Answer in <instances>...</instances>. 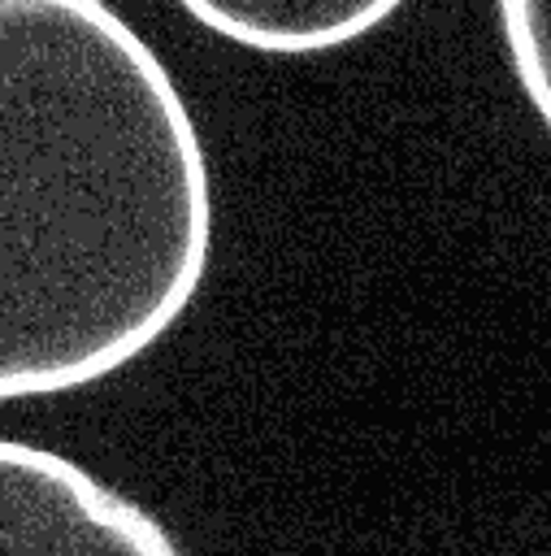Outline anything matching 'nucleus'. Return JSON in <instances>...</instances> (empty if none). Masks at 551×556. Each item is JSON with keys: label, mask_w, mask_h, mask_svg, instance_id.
Here are the masks:
<instances>
[{"label": "nucleus", "mask_w": 551, "mask_h": 556, "mask_svg": "<svg viewBox=\"0 0 551 556\" xmlns=\"http://www.w3.org/2000/svg\"><path fill=\"white\" fill-rule=\"evenodd\" d=\"M213 222L200 126L152 43L100 0H0V400L161 343Z\"/></svg>", "instance_id": "nucleus-1"}, {"label": "nucleus", "mask_w": 551, "mask_h": 556, "mask_svg": "<svg viewBox=\"0 0 551 556\" xmlns=\"http://www.w3.org/2000/svg\"><path fill=\"white\" fill-rule=\"evenodd\" d=\"M0 556H187L130 495L65 452L0 439Z\"/></svg>", "instance_id": "nucleus-2"}, {"label": "nucleus", "mask_w": 551, "mask_h": 556, "mask_svg": "<svg viewBox=\"0 0 551 556\" xmlns=\"http://www.w3.org/2000/svg\"><path fill=\"white\" fill-rule=\"evenodd\" d=\"M187 13L260 52H321L382 26L395 0H187Z\"/></svg>", "instance_id": "nucleus-3"}, {"label": "nucleus", "mask_w": 551, "mask_h": 556, "mask_svg": "<svg viewBox=\"0 0 551 556\" xmlns=\"http://www.w3.org/2000/svg\"><path fill=\"white\" fill-rule=\"evenodd\" d=\"M503 17H508V39H512V56H516V65H521V78H525V87L534 91L538 109L551 113V48H547V39L529 26L525 4H508Z\"/></svg>", "instance_id": "nucleus-4"}]
</instances>
